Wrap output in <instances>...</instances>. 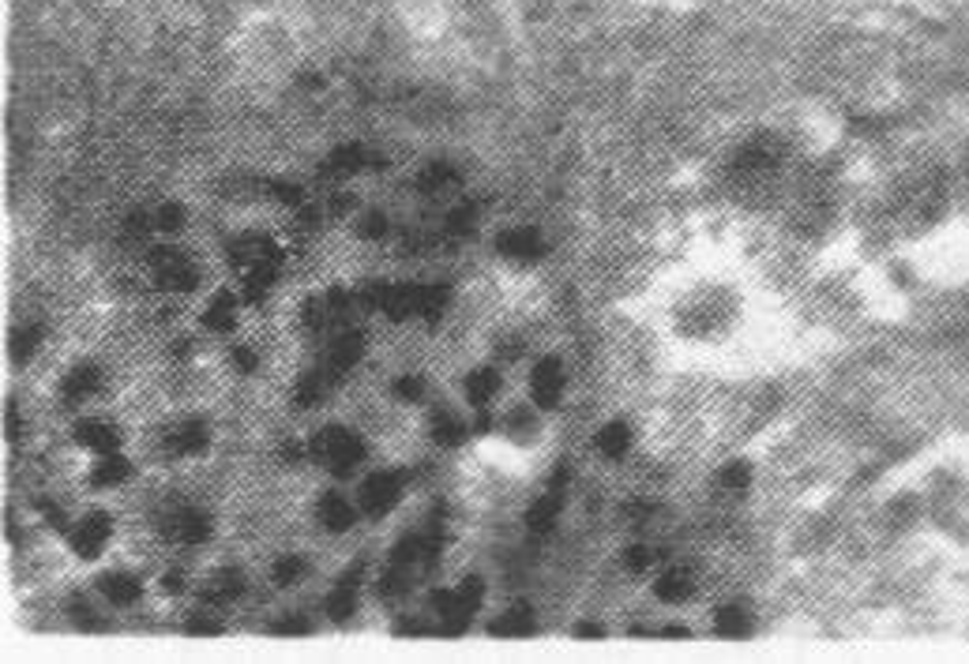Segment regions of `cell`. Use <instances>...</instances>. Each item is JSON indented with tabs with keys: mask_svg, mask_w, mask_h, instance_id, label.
Here are the masks:
<instances>
[{
	"mask_svg": "<svg viewBox=\"0 0 969 664\" xmlns=\"http://www.w3.org/2000/svg\"><path fill=\"white\" fill-rule=\"evenodd\" d=\"M98 589H102L105 601L117 605V608H129V605L139 601V582H136L132 574H124V571L102 574V578H98Z\"/></svg>",
	"mask_w": 969,
	"mask_h": 664,
	"instance_id": "7c38bea8",
	"label": "cell"
},
{
	"mask_svg": "<svg viewBox=\"0 0 969 664\" xmlns=\"http://www.w3.org/2000/svg\"><path fill=\"white\" fill-rule=\"evenodd\" d=\"M496 252L500 255H508V260H538V255L545 252V241H541V233L538 229H508L503 237L496 241Z\"/></svg>",
	"mask_w": 969,
	"mask_h": 664,
	"instance_id": "30bf717a",
	"label": "cell"
},
{
	"mask_svg": "<svg viewBox=\"0 0 969 664\" xmlns=\"http://www.w3.org/2000/svg\"><path fill=\"white\" fill-rule=\"evenodd\" d=\"M432 608H436V615H440V624L448 627V634L467 631L470 612H474V605L467 601V597H462V593H448V589L432 593Z\"/></svg>",
	"mask_w": 969,
	"mask_h": 664,
	"instance_id": "ba28073f",
	"label": "cell"
},
{
	"mask_svg": "<svg viewBox=\"0 0 969 664\" xmlns=\"http://www.w3.org/2000/svg\"><path fill=\"white\" fill-rule=\"evenodd\" d=\"M748 477H751L748 462H733V465H725V469H722V484H729V488H744V484H748Z\"/></svg>",
	"mask_w": 969,
	"mask_h": 664,
	"instance_id": "8d00e7d4",
	"label": "cell"
},
{
	"mask_svg": "<svg viewBox=\"0 0 969 664\" xmlns=\"http://www.w3.org/2000/svg\"><path fill=\"white\" fill-rule=\"evenodd\" d=\"M440 552V541L436 537H403L395 544V552H391V560L395 563H417V560H432V555Z\"/></svg>",
	"mask_w": 969,
	"mask_h": 664,
	"instance_id": "d6986e66",
	"label": "cell"
},
{
	"mask_svg": "<svg viewBox=\"0 0 969 664\" xmlns=\"http://www.w3.org/2000/svg\"><path fill=\"white\" fill-rule=\"evenodd\" d=\"M162 537L177 541V544H200V541L210 537V518L203 510H192V507L173 510V514H165L162 518Z\"/></svg>",
	"mask_w": 969,
	"mask_h": 664,
	"instance_id": "3957f363",
	"label": "cell"
},
{
	"mask_svg": "<svg viewBox=\"0 0 969 664\" xmlns=\"http://www.w3.org/2000/svg\"><path fill=\"white\" fill-rule=\"evenodd\" d=\"M380 308L395 323L421 315V286H380Z\"/></svg>",
	"mask_w": 969,
	"mask_h": 664,
	"instance_id": "52a82bcc",
	"label": "cell"
},
{
	"mask_svg": "<svg viewBox=\"0 0 969 664\" xmlns=\"http://www.w3.org/2000/svg\"><path fill=\"white\" fill-rule=\"evenodd\" d=\"M556 514H560V500L556 496H541L530 510H526V526L534 533H549L556 526Z\"/></svg>",
	"mask_w": 969,
	"mask_h": 664,
	"instance_id": "d4e9b609",
	"label": "cell"
},
{
	"mask_svg": "<svg viewBox=\"0 0 969 664\" xmlns=\"http://www.w3.org/2000/svg\"><path fill=\"white\" fill-rule=\"evenodd\" d=\"M98 387H102V372L94 368V364H76V368L68 372V379H65V402H83V398H91Z\"/></svg>",
	"mask_w": 969,
	"mask_h": 664,
	"instance_id": "4fadbf2b",
	"label": "cell"
},
{
	"mask_svg": "<svg viewBox=\"0 0 969 664\" xmlns=\"http://www.w3.org/2000/svg\"><path fill=\"white\" fill-rule=\"evenodd\" d=\"M105 541H110V518H105L102 510L87 514V518L76 522V529L68 533V544H72V552L79 555V560H98Z\"/></svg>",
	"mask_w": 969,
	"mask_h": 664,
	"instance_id": "277c9868",
	"label": "cell"
},
{
	"mask_svg": "<svg viewBox=\"0 0 969 664\" xmlns=\"http://www.w3.org/2000/svg\"><path fill=\"white\" fill-rule=\"evenodd\" d=\"M19 436V417H15V410H8V439H15Z\"/></svg>",
	"mask_w": 969,
	"mask_h": 664,
	"instance_id": "681fc988",
	"label": "cell"
},
{
	"mask_svg": "<svg viewBox=\"0 0 969 664\" xmlns=\"http://www.w3.org/2000/svg\"><path fill=\"white\" fill-rule=\"evenodd\" d=\"M353 586L357 582H346L342 578V586L327 597V615L334 619V624H346V619L353 615Z\"/></svg>",
	"mask_w": 969,
	"mask_h": 664,
	"instance_id": "4316f807",
	"label": "cell"
},
{
	"mask_svg": "<svg viewBox=\"0 0 969 664\" xmlns=\"http://www.w3.org/2000/svg\"><path fill=\"white\" fill-rule=\"evenodd\" d=\"M718 631H722V634H744V631H748V615L736 608V605L722 608V612H718Z\"/></svg>",
	"mask_w": 969,
	"mask_h": 664,
	"instance_id": "1f68e13d",
	"label": "cell"
},
{
	"mask_svg": "<svg viewBox=\"0 0 969 664\" xmlns=\"http://www.w3.org/2000/svg\"><path fill=\"white\" fill-rule=\"evenodd\" d=\"M38 341H41V327H23V331H15V334H12V357H15V360H27V357L38 350Z\"/></svg>",
	"mask_w": 969,
	"mask_h": 664,
	"instance_id": "f546056e",
	"label": "cell"
},
{
	"mask_svg": "<svg viewBox=\"0 0 969 664\" xmlns=\"http://www.w3.org/2000/svg\"><path fill=\"white\" fill-rule=\"evenodd\" d=\"M320 518L331 533H346L353 526V507L346 503V496H339V491H327L320 500Z\"/></svg>",
	"mask_w": 969,
	"mask_h": 664,
	"instance_id": "9a60e30c",
	"label": "cell"
},
{
	"mask_svg": "<svg viewBox=\"0 0 969 664\" xmlns=\"http://www.w3.org/2000/svg\"><path fill=\"white\" fill-rule=\"evenodd\" d=\"M365 165H372V158L365 155V146H357V143L339 146V151L331 155V169H339V173H357V169H365Z\"/></svg>",
	"mask_w": 969,
	"mask_h": 664,
	"instance_id": "484cf974",
	"label": "cell"
},
{
	"mask_svg": "<svg viewBox=\"0 0 969 664\" xmlns=\"http://www.w3.org/2000/svg\"><path fill=\"white\" fill-rule=\"evenodd\" d=\"M384 229H387V222H384V214H376V210L369 214V218H365V226H361V233H365V237H380Z\"/></svg>",
	"mask_w": 969,
	"mask_h": 664,
	"instance_id": "7bdbcfd3",
	"label": "cell"
},
{
	"mask_svg": "<svg viewBox=\"0 0 969 664\" xmlns=\"http://www.w3.org/2000/svg\"><path fill=\"white\" fill-rule=\"evenodd\" d=\"M575 634H582V638H586V634H590V638H601V627H598V624H579Z\"/></svg>",
	"mask_w": 969,
	"mask_h": 664,
	"instance_id": "c3c4849f",
	"label": "cell"
},
{
	"mask_svg": "<svg viewBox=\"0 0 969 664\" xmlns=\"http://www.w3.org/2000/svg\"><path fill=\"white\" fill-rule=\"evenodd\" d=\"M474 222H477V210H474L470 203H462V207H455V210H451L448 229L455 233V237H462V233H470V229H474Z\"/></svg>",
	"mask_w": 969,
	"mask_h": 664,
	"instance_id": "836d02e7",
	"label": "cell"
},
{
	"mask_svg": "<svg viewBox=\"0 0 969 664\" xmlns=\"http://www.w3.org/2000/svg\"><path fill=\"white\" fill-rule=\"evenodd\" d=\"M361 353H365V338L357 334V331H342L339 338L331 341V350H327V372L331 376L350 372L353 364L361 360Z\"/></svg>",
	"mask_w": 969,
	"mask_h": 664,
	"instance_id": "9c48e42d",
	"label": "cell"
},
{
	"mask_svg": "<svg viewBox=\"0 0 969 664\" xmlns=\"http://www.w3.org/2000/svg\"><path fill=\"white\" fill-rule=\"evenodd\" d=\"M458 593L477 608V605H481V597H484V582H481L477 574H467V578H462V586H458Z\"/></svg>",
	"mask_w": 969,
	"mask_h": 664,
	"instance_id": "f35d334b",
	"label": "cell"
},
{
	"mask_svg": "<svg viewBox=\"0 0 969 664\" xmlns=\"http://www.w3.org/2000/svg\"><path fill=\"white\" fill-rule=\"evenodd\" d=\"M72 615H76V624H83V627H98V615L87 608V605H72Z\"/></svg>",
	"mask_w": 969,
	"mask_h": 664,
	"instance_id": "bcb514c9",
	"label": "cell"
},
{
	"mask_svg": "<svg viewBox=\"0 0 969 664\" xmlns=\"http://www.w3.org/2000/svg\"><path fill=\"white\" fill-rule=\"evenodd\" d=\"M560 391H564V368L556 357H541L530 372V398L541 410H553L560 402Z\"/></svg>",
	"mask_w": 969,
	"mask_h": 664,
	"instance_id": "5b68a950",
	"label": "cell"
},
{
	"mask_svg": "<svg viewBox=\"0 0 969 664\" xmlns=\"http://www.w3.org/2000/svg\"><path fill=\"white\" fill-rule=\"evenodd\" d=\"M132 477V462L124 458V455H102V462L94 465V474H91V481L98 484V488H117V484H124Z\"/></svg>",
	"mask_w": 969,
	"mask_h": 664,
	"instance_id": "5bb4252c",
	"label": "cell"
},
{
	"mask_svg": "<svg viewBox=\"0 0 969 664\" xmlns=\"http://www.w3.org/2000/svg\"><path fill=\"white\" fill-rule=\"evenodd\" d=\"M301 574H305V560H301V555H286V560L275 563V582L279 586H293Z\"/></svg>",
	"mask_w": 969,
	"mask_h": 664,
	"instance_id": "4dcf8cb0",
	"label": "cell"
},
{
	"mask_svg": "<svg viewBox=\"0 0 969 664\" xmlns=\"http://www.w3.org/2000/svg\"><path fill=\"white\" fill-rule=\"evenodd\" d=\"M38 510L46 514V518H49V526H53V529H68V518H65V514L57 510V503H49V500H38Z\"/></svg>",
	"mask_w": 969,
	"mask_h": 664,
	"instance_id": "60d3db41",
	"label": "cell"
},
{
	"mask_svg": "<svg viewBox=\"0 0 969 664\" xmlns=\"http://www.w3.org/2000/svg\"><path fill=\"white\" fill-rule=\"evenodd\" d=\"M181 226H184V210H181V203H165V207L158 210V229L177 233Z\"/></svg>",
	"mask_w": 969,
	"mask_h": 664,
	"instance_id": "d590c367",
	"label": "cell"
},
{
	"mask_svg": "<svg viewBox=\"0 0 969 664\" xmlns=\"http://www.w3.org/2000/svg\"><path fill=\"white\" fill-rule=\"evenodd\" d=\"M234 360H237V372H256V353L252 350H234Z\"/></svg>",
	"mask_w": 969,
	"mask_h": 664,
	"instance_id": "f6af8a7d",
	"label": "cell"
},
{
	"mask_svg": "<svg viewBox=\"0 0 969 664\" xmlns=\"http://www.w3.org/2000/svg\"><path fill=\"white\" fill-rule=\"evenodd\" d=\"M188 627L200 631V634H218V619H207V615H192L188 619Z\"/></svg>",
	"mask_w": 969,
	"mask_h": 664,
	"instance_id": "ee69618b",
	"label": "cell"
},
{
	"mask_svg": "<svg viewBox=\"0 0 969 664\" xmlns=\"http://www.w3.org/2000/svg\"><path fill=\"white\" fill-rule=\"evenodd\" d=\"M76 439L87 447V451H94V455H113L117 447H120L117 428H110L105 421H79L76 424Z\"/></svg>",
	"mask_w": 969,
	"mask_h": 664,
	"instance_id": "8fae6325",
	"label": "cell"
},
{
	"mask_svg": "<svg viewBox=\"0 0 969 664\" xmlns=\"http://www.w3.org/2000/svg\"><path fill=\"white\" fill-rule=\"evenodd\" d=\"M398 496H403V481L398 474H372L365 484H361V507L369 514H387Z\"/></svg>",
	"mask_w": 969,
	"mask_h": 664,
	"instance_id": "8992f818",
	"label": "cell"
},
{
	"mask_svg": "<svg viewBox=\"0 0 969 664\" xmlns=\"http://www.w3.org/2000/svg\"><path fill=\"white\" fill-rule=\"evenodd\" d=\"M312 458L324 462L334 477H346L350 469L365 458V443L353 432H346V428H324V432H316V439H312Z\"/></svg>",
	"mask_w": 969,
	"mask_h": 664,
	"instance_id": "6da1fadb",
	"label": "cell"
},
{
	"mask_svg": "<svg viewBox=\"0 0 969 664\" xmlns=\"http://www.w3.org/2000/svg\"><path fill=\"white\" fill-rule=\"evenodd\" d=\"M207 447V428L203 421H184L177 432L170 436V451L173 455H200Z\"/></svg>",
	"mask_w": 969,
	"mask_h": 664,
	"instance_id": "e0dca14e",
	"label": "cell"
},
{
	"mask_svg": "<svg viewBox=\"0 0 969 664\" xmlns=\"http://www.w3.org/2000/svg\"><path fill=\"white\" fill-rule=\"evenodd\" d=\"M421 391H425V383H421L417 376H406V379H398V383H395V394H398V398H406V402H417Z\"/></svg>",
	"mask_w": 969,
	"mask_h": 664,
	"instance_id": "ab89813d",
	"label": "cell"
},
{
	"mask_svg": "<svg viewBox=\"0 0 969 664\" xmlns=\"http://www.w3.org/2000/svg\"><path fill=\"white\" fill-rule=\"evenodd\" d=\"M234 308L237 301L229 293H215V301H210V308L203 312V327L207 331H229L234 327Z\"/></svg>",
	"mask_w": 969,
	"mask_h": 664,
	"instance_id": "603a6c76",
	"label": "cell"
},
{
	"mask_svg": "<svg viewBox=\"0 0 969 664\" xmlns=\"http://www.w3.org/2000/svg\"><path fill=\"white\" fill-rule=\"evenodd\" d=\"M147 263H151V270H155V278H158V286H162L165 293H192L196 282H200V274H196L192 263H188V255L177 252V248H170V244L155 248L151 255H147Z\"/></svg>",
	"mask_w": 969,
	"mask_h": 664,
	"instance_id": "7a4b0ae2",
	"label": "cell"
},
{
	"mask_svg": "<svg viewBox=\"0 0 969 664\" xmlns=\"http://www.w3.org/2000/svg\"><path fill=\"white\" fill-rule=\"evenodd\" d=\"M534 627V612L530 605H515L508 608L500 619H493V634H503V638H515V634H526Z\"/></svg>",
	"mask_w": 969,
	"mask_h": 664,
	"instance_id": "44dd1931",
	"label": "cell"
},
{
	"mask_svg": "<svg viewBox=\"0 0 969 664\" xmlns=\"http://www.w3.org/2000/svg\"><path fill=\"white\" fill-rule=\"evenodd\" d=\"M327 379H331V372H308V376H301L298 379V405H316L324 398V387H327Z\"/></svg>",
	"mask_w": 969,
	"mask_h": 664,
	"instance_id": "83f0119b",
	"label": "cell"
},
{
	"mask_svg": "<svg viewBox=\"0 0 969 664\" xmlns=\"http://www.w3.org/2000/svg\"><path fill=\"white\" fill-rule=\"evenodd\" d=\"M594 447H598L605 458H620V455H627V447H631V428H627L624 421L605 424L601 432H598V439H594Z\"/></svg>",
	"mask_w": 969,
	"mask_h": 664,
	"instance_id": "ac0fdd59",
	"label": "cell"
},
{
	"mask_svg": "<svg viewBox=\"0 0 969 664\" xmlns=\"http://www.w3.org/2000/svg\"><path fill=\"white\" fill-rule=\"evenodd\" d=\"M275 631H289V634H305V631H308V624H305V619H282V624H279Z\"/></svg>",
	"mask_w": 969,
	"mask_h": 664,
	"instance_id": "7dc6e473",
	"label": "cell"
},
{
	"mask_svg": "<svg viewBox=\"0 0 969 664\" xmlns=\"http://www.w3.org/2000/svg\"><path fill=\"white\" fill-rule=\"evenodd\" d=\"M691 589H695V582H691V574L688 571H665L658 582H654V593H658V601H688L691 597Z\"/></svg>",
	"mask_w": 969,
	"mask_h": 664,
	"instance_id": "ffe728a7",
	"label": "cell"
},
{
	"mask_svg": "<svg viewBox=\"0 0 969 664\" xmlns=\"http://www.w3.org/2000/svg\"><path fill=\"white\" fill-rule=\"evenodd\" d=\"M432 439L440 447H458V443H467V424H462L455 413H436L432 417Z\"/></svg>",
	"mask_w": 969,
	"mask_h": 664,
	"instance_id": "7402d4cb",
	"label": "cell"
},
{
	"mask_svg": "<svg viewBox=\"0 0 969 664\" xmlns=\"http://www.w3.org/2000/svg\"><path fill=\"white\" fill-rule=\"evenodd\" d=\"M624 563H627V571H646L650 567V548L646 544H631L624 552Z\"/></svg>",
	"mask_w": 969,
	"mask_h": 664,
	"instance_id": "74e56055",
	"label": "cell"
},
{
	"mask_svg": "<svg viewBox=\"0 0 969 664\" xmlns=\"http://www.w3.org/2000/svg\"><path fill=\"white\" fill-rule=\"evenodd\" d=\"M560 484H567V465L553 469V488H560Z\"/></svg>",
	"mask_w": 969,
	"mask_h": 664,
	"instance_id": "f907efd6",
	"label": "cell"
},
{
	"mask_svg": "<svg viewBox=\"0 0 969 664\" xmlns=\"http://www.w3.org/2000/svg\"><path fill=\"white\" fill-rule=\"evenodd\" d=\"M448 181H455L451 165H429L425 173H421V191H436V188H444Z\"/></svg>",
	"mask_w": 969,
	"mask_h": 664,
	"instance_id": "e575fe53",
	"label": "cell"
},
{
	"mask_svg": "<svg viewBox=\"0 0 969 664\" xmlns=\"http://www.w3.org/2000/svg\"><path fill=\"white\" fill-rule=\"evenodd\" d=\"M244 593V578L237 571H218L215 582L203 586V601L207 605H222V601H234V597Z\"/></svg>",
	"mask_w": 969,
	"mask_h": 664,
	"instance_id": "2e32d148",
	"label": "cell"
},
{
	"mask_svg": "<svg viewBox=\"0 0 969 664\" xmlns=\"http://www.w3.org/2000/svg\"><path fill=\"white\" fill-rule=\"evenodd\" d=\"M162 586H165V589H170V593H177V589H181V578H177V574H170V578H165V582H162Z\"/></svg>",
	"mask_w": 969,
	"mask_h": 664,
	"instance_id": "816d5d0a",
	"label": "cell"
},
{
	"mask_svg": "<svg viewBox=\"0 0 969 664\" xmlns=\"http://www.w3.org/2000/svg\"><path fill=\"white\" fill-rule=\"evenodd\" d=\"M448 297L451 289L448 286H421V315L425 319H440L448 308Z\"/></svg>",
	"mask_w": 969,
	"mask_h": 664,
	"instance_id": "f1b7e54d",
	"label": "cell"
},
{
	"mask_svg": "<svg viewBox=\"0 0 969 664\" xmlns=\"http://www.w3.org/2000/svg\"><path fill=\"white\" fill-rule=\"evenodd\" d=\"M271 191H275L282 203H293V207L301 203V188H298V184H282V181H275V184H271Z\"/></svg>",
	"mask_w": 969,
	"mask_h": 664,
	"instance_id": "b9f144b4",
	"label": "cell"
},
{
	"mask_svg": "<svg viewBox=\"0 0 969 664\" xmlns=\"http://www.w3.org/2000/svg\"><path fill=\"white\" fill-rule=\"evenodd\" d=\"M380 593L384 597H403V593H410V578H406V571L395 563V571H387L384 578H380Z\"/></svg>",
	"mask_w": 969,
	"mask_h": 664,
	"instance_id": "d6a6232c",
	"label": "cell"
},
{
	"mask_svg": "<svg viewBox=\"0 0 969 664\" xmlns=\"http://www.w3.org/2000/svg\"><path fill=\"white\" fill-rule=\"evenodd\" d=\"M496 387H500L496 368H477V372L467 376V398H470L474 405H484V402L496 394Z\"/></svg>",
	"mask_w": 969,
	"mask_h": 664,
	"instance_id": "cb8c5ba5",
	"label": "cell"
}]
</instances>
